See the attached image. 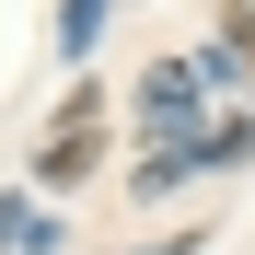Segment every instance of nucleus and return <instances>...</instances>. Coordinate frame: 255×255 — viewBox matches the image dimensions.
I'll return each instance as SVG.
<instances>
[{
  "label": "nucleus",
  "mask_w": 255,
  "mask_h": 255,
  "mask_svg": "<svg viewBox=\"0 0 255 255\" xmlns=\"http://www.w3.org/2000/svg\"><path fill=\"white\" fill-rule=\"evenodd\" d=\"M93 23H105V0H70V23H58V47L81 58V47H93Z\"/></svg>",
  "instance_id": "obj_2"
},
{
  "label": "nucleus",
  "mask_w": 255,
  "mask_h": 255,
  "mask_svg": "<svg viewBox=\"0 0 255 255\" xmlns=\"http://www.w3.org/2000/svg\"><path fill=\"white\" fill-rule=\"evenodd\" d=\"M93 162H105V105H93V93H70V116L47 128V151H35V174H47V186H81Z\"/></svg>",
  "instance_id": "obj_1"
}]
</instances>
